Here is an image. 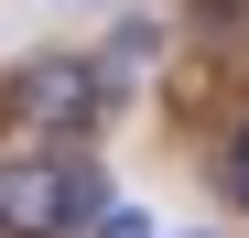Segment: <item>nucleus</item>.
Wrapping results in <instances>:
<instances>
[{
	"mask_svg": "<svg viewBox=\"0 0 249 238\" xmlns=\"http://www.w3.org/2000/svg\"><path fill=\"white\" fill-rule=\"evenodd\" d=\"M108 217V184L87 152H22L0 163V238H65V227H98Z\"/></svg>",
	"mask_w": 249,
	"mask_h": 238,
	"instance_id": "obj_1",
	"label": "nucleus"
},
{
	"mask_svg": "<svg viewBox=\"0 0 249 238\" xmlns=\"http://www.w3.org/2000/svg\"><path fill=\"white\" fill-rule=\"evenodd\" d=\"M11 108H22V130L76 141V130H98V119H108V65L44 54V65H22V76H11Z\"/></svg>",
	"mask_w": 249,
	"mask_h": 238,
	"instance_id": "obj_2",
	"label": "nucleus"
},
{
	"mask_svg": "<svg viewBox=\"0 0 249 238\" xmlns=\"http://www.w3.org/2000/svg\"><path fill=\"white\" fill-rule=\"evenodd\" d=\"M98 238H152V217H141V206H108V217H98Z\"/></svg>",
	"mask_w": 249,
	"mask_h": 238,
	"instance_id": "obj_3",
	"label": "nucleus"
},
{
	"mask_svg": "<svg viewBox=\"0 0 249 238\" xmlns=\"http://www.w3.org/2000/svg\"><path fill=\"white\" fill-rule=\"evenodd\" d=\"M228 184H238V206H249V119H238V141H228Z\"/></svg>",
	"mask_w": 249,
	"mask_h": 238,
	"instance_id": "obj_4",
	"label": "nucleus"
}]
</instances>
